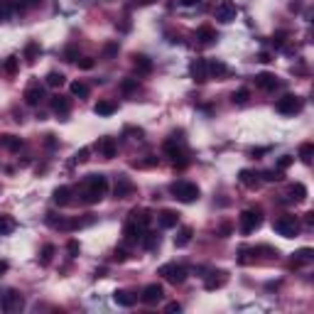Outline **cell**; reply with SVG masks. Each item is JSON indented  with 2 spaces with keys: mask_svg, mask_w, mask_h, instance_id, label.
Wrapping results in <instances>:
<instances>
[{
  "mask_svg": "<svg viewBox=\"0 0 314 314\" xmlns=\"http://www.w3.org/2000/svg\"><path fill=\"white\" fill-rule=\"evenodd\" d=\"M106 191H108V179H106V175H89V177L83 179L81 196L86 204L101 202V199L106 196Z\"/></svg>",
  "mask_w": 314,
  "mask_h": 314,
  "instance_id": "cell-1",
  "label": "cell"
},
{
  "mask_svg": "<svg viewBox=\"0 0 314 314\" xmlns=\"http://www.w3.org/2000/svg\"><path fill=\"white\" fill-rule=\"evenodd\" d=\"M169 191H172V196H175L177 202H182V204H191V202L199 199V187H196L194 182H187V179L175 182V184L169 187Z\"/></svg>",
  "mask_w": 314,
  "mask_h": 314,
  "instance_id": "cell-2",
  "label": "cell"
},
{
  "mask_svg": "<svg viewBox=\"0 0 314 314\" xmlns=\"http://www.w3.org/2000/svg\"><path fill=\"white\" fill-rule=\"evenodd\" d=\"M273 231L277 233V236H282V238H295V236L300 233V221H297V216H290V214H285V216L275 219Z\"/></svg>",
  "mask_w": 314,
  "mask_h": 314,
  "instance_id": "cell-3",
  "label": "cell"
},
{
  "mask_svg": "<svg viewBox=\"0 0 314 314\" xmlns=\"http://www.w3.org/2000/svg\"><path fill=\"white\" fill-rule=\"evenodd\" d=\"M164 155L177 164V167H184V164H187V150H184V145L179 142L177 137H169V140L164 142Z\"/></svg>",
  "mask_w": 314,
  "mask_h": 314,
  "instance_id": "cell-4",
  "label": "cell"
},
{
  "mask_svg": "<svg viewBox=\"0 0 314 314\" xmlns=\"http://www.w3.org/2000/svg\"><path fill=\"white\" fill-rule=\"evenodd\" d=\"M160 275H162L167 282H172V285H182V282L187 280L189 270H187L184 265H177V263H167V265L160 268Z\"/></svg>",
  "mask_w": 314,
  "mask_h": 314,
  "instance_id": "cell-5",
  "label": "cell"
},
{
  "mask_svg": "<svg viewBox=\"0 0 314 314\" xmlns=\"http://www.w3.org/2000/svg\"><path fill=\"white\" fill-rule=\"evenodd\" d=\"M214 17H216L219 22H223V25L233 22V20L238 17V8H236V3H233V0H219L216 8H214Z\"/></svg>",
  "mask_w": 314,
  "mask_h": 314,
  "instance_id": "cell-6",
  "label": "cell"
},
{
  "mask_svg": "<svg viewBox=\"0 0 314 314\" xmlns=\"http://www.w3.org/2000/svg\"><path fill=\"white\" fill-rule=\"evenodd\" d=\"M302 98L300 96H295V94H285L277 103H275V110L277 113H282V116H295V113H300L302 110Z\"/></svg>",
  "mask_w": 314,
  "mask_h": 314,
  "instance_id": "cell-7",
  "label": "cell"
},
{
  "mask_svg": "<svg viewBox=\"0 0 314 314\" xmlns=\"http://www.w3.org/2000/svg\"><path fill=\"white\" fill-rule=\"evenodd\" d=\"M260 223H263L260 209H248V211H243V214L238 216V226H241L243 233H253L255 229H260Z\"/></svg>",
  "mask_w": 314,
  "mask_h": 314,
  "instance_id": "cell-8",
  "label": "cell"
},
{
  "mask_svg": "<svg viewBox=\"0 0 314 314\" xmlns=\"http://www.w3.org/2000/svg\"><path fill=\"white\" fill-rule=\"evenodd\" d=\"M0 307L5 309L8 314H15V312H22L25 309V297L20 295V292H15V290H10L5 297H3V302H0Z\"/></svg>",
  "mask_w": 314,
  "mask_h": 314,
  "instance_id": "cell-9",
  "label": "cell"
},
{
  "mask_svg": "<svg viewBox=\"0 0 314 314\" xmlns=\"http://www.w3.org/2000/svg\"><path fill=\"white\" fill-rule=\"evenodd\" d=\"M148 231V229H142V226H137V223H133V221H128L123 226V238L128 246H135V243H140L142 241V233Z\"/></svg>",
  "mask_w": 314,
  "mask_h": 314,
  "instance_id": "cell-10",
  "label": "cell"
},
{
  "mask_svg": "<svg viewBox=\"0 0 314 314\" xmlns=\"http://www.w3.org/2000/svg\"><path fill=\"white\" fill-rule=\"evenodd\" d=\"M162 297H164V290H162V285H157V282L148 285L142 290V295H140V300L145 302V304H157V302H162Z\"/></svg>",
  "mask_w": 314,
  "mask_h": 314,
  "instance_id": "cell-11",
  "label": "cell"
},
{
  "mask_svg": "<svg viewBox=\"0 0 314 314\" xmlns=\"http://www.w3.org/2000/svg\"><path fill=\"white\" fill-rule=\"evenodd\" d=\"M189 74L194 81L204 83L206 79H209V69H206V59H191L189 64Z\"/></svg>",
  "mask_w": 314,
  "mask_h": 314,
  "instance_id": "cell-12",
  "label": "cell"
},
{
  "mask_svg": "<svg viewBox=\"0 0 314 314\" xmlns=\"http://www.w3.org/2000/svg\"><path fill=\"white\" fill-rule=\"evenodd\" d=\"M255 86L263 89V91H275L280 86V79L270 71H263V74H255Z\"/></svg>",
  "mask_w": 314,
  "mask_h": 314,
  "instance_id": "cell-13",
  "label": "cell"
},
{
  "mask_svg": "<svg viewBox=\"0 0 314 314\" xmlns=\"http://www.w3.org/2000/svg\"><path fill=\"white\" fill-rule=\"evenodd\" d=\"M42 98H44V89H42L37 81H32L27 89H25V103H27V106H40Z\"/></svg>",
  "mask_w": 314,
  "mask_h": 314,
  "instance_id": "cell-14",
  "label": "cell"
},
{
  "mask_svg": "<svg viewBox=\"0 0 314 314\" xmlns=\"http://www.w3.org/2000/svg\"><path fill=\"white\" fill-rule=\"evenodd\" d=\"M133 191H135L133 182L125 177V175H121V177H118V182H116V187H113V194H116V199H128V196H130Z\"/></svg>",
  "mask_w": 314,
  "mask_h": 314,
  "instance_id": "cell-15",
  "label": "cell"
},
{
  "mask_svg": "<svg viewBox=\"0 0 314 314\" xmlns=\"http://www.w3.org/2000/svg\"><path fill=\"white\" fill-rule=\"evenodd\" d=\"M96 150L101 152L106 160H113V157H116V152H118V145H116V140H113V137H101V140L96 142Z\"/></svg>",
  "mask_w": 314,
  "mask_h": 314,
  "instance_id": "cell-16",
  "label": "cell"
},
{
  "mask_svg": "<svg viewBox=\"0 0 314 314\" xmlns=\"http://www.w3.org/2000/svg\"><path fill=\"white\" fill-rule=\"evenodd\" d=\"M285 196H287V202H295V204H300V202H304L307 199V187L304 184H290L285 191Z\"/></svg>",
  "mask_w": 314,
  "mask_h": 314,
  "instance_id": "cell-17",
  "label": "cell"
},
{
  "mask_svg": "<svg viewBox=\"0 0 314 314\" xmlns=\"http://www.w3.org/2000/svg\"><path fill=\"white\" fill-rule=\"evenodd\" d=\"M52 110H54L56 116L64 118V116L71 113V101H69L67 96H54V98H52Z\"/></svg>",
  "mask_w": 314,
  "mask_h": 314,
  "instance_id": "cell-18",
  "label": "cell"
},
{
  "mask_svg": "<svg viewBox=\"0 0 314 314\" xmlns=\"http://www.w3.org/2000/svg\"><path fill=\"white\" fill-rule=\"evenodd\" d=\"M157 223H160V229H175V226L179 223V214H177V211L164 209L162 214L157 216Z\"/></svg>",
  "mask_w": 314,
  "mask_h": 314,
  "instance_id": "cell-19",
  "label": "cell"
},
{
  "mask_svg": "<svg viewBox=\"0 0 314 314\" xmlns=\"http://www.w3.org/2000/svg\"><path fill=\"white\" fill-rule=\"evenodd\" d=\"M71 194H74L71 187H56L54 194H52V199H54L56 206H67V204H71Z\"/></svg>",
  "mask_w": 314,
  "mask_h": 314,
  "instance_id": "cell-20",
  "label": "cell"
},
{
  "mask_svg": "<svg viewBox=\"0 0 314 314\" xmlns=\"http://www.w3.org/2000/svg\"><path fill=\"white\" fill-rule=\"evenodd\" d=\"M113 302H116L118 307H133V304H135V295L128 292V290H116V292H113Z\"/></svg>",
  "mask_w": 314,
  "mask_h": 314,
  "instance_id": "cell-21",
  "label": "cell"
},
{
  "mask_svg": "<svg viewBox=\"0 0 314 314\" xmlns=\"http://www.w3.org/2000/svg\"><path fill=\"white\" fill-rule=\"evenodd\" d=\"M206 69H209V76H216V79L229 74V67H226L221 59H209V62H206Z\"/></svg>",
  "mask_w": 314,
  "mask_h": 314,
  "instance_id": "cell-22",
  "label": "cell"
},
{
  "mask_svg": "<svg viewBox=\"0 0 314 314\" xmlns=\"http://www.w3.org/2000/svg\"><path fill=\"white\" fill-rule=\"evenodd\" d=\"M150 211H148V209H133V211H130V221H133V223H137V226H142V229H148V226H150Z\"/></svg>",
  "mask_w": 314,
  "mask_h": 314,
  "instance_id": "cell-23",
  "label": "cell"
},
{
  "mask_svg": "<svg viewBox=\"0 0 314 314\" xmlns=\"http://www.w3.org/2000/svg\"><path fill=\"white\" fill-rule=\"evenodd\" d=\"M196 42H202V44H211V42H216V30L209 27V25H202V27L196 30Z\"/></svg>",
  "mask_w": 314,
  "mask_h": 314,
  "instance_id": "cell-24",
  "label": "cell"
},
{
  "mask_svg": "<svg viewBox=\"0 0 314 314\" xmlns=\"http://www.w3.org/2000/svg\"><path fill=\"white\" fill-rule=\"evenodd\" d=\"M116 108H118V106H116L113 101H98V103L94 106V113L96 116H113Z\"/></svg>",
  "mask_w": 314,
  "mask_h": 314,
  "instance_id": "cell-25",
  "label": "cell"
},
{
  "mask_svg": "<svg viewBox=\"0 0 314 314\" xmlns=\"http://www.w3.org/2000/svg\"><path fill=\"white\" fill-rule=\"evenodd\" d=\"M191 236H194V231H191L189 226H184V229H179V233H177V236H175V246H177V248L189 246Z\"/></svg>",
  "mask_w": 314,
  "mask_h": 314,
  "instance_id": "cell-26",
  "label": "cell"
},
{
  "mask_svg": "<svg viewBox=\"0 0 314 314\" xmlns=\"http://www.w3.org/2000/svg\"><path fill=\"white\" fill-rule=\"evenodd\" d=\"M0 148H8V150L17 152L20 148H22V140L15 135H0Z\"/></svg>",
  "mask_w": 314,
  "mask_h": 314,
  "instance_id": "cell-27",
  "label": "cell"
},
{
  "mask_svg": "<svg viewBox=\"0 0 314 314\" xmlns=\"http://www.w3.org/2000/svg\"><path fill=\"white\" fill-rule=\"evenodd\" d=\"M133 64H135V69L140 71V74H150L152 71V62L145 54H135L133 56Z\"/></svg>",
  "mask_w": 314,
  "mask_h": 314,
  "instance_id": "cell-28",
  "label": "cell"
},
{
  "mask_svg": "<svg viewBox=\"0 0 314 314\" xmlns=\"http://www.w3.org/2000/svg\"><path fill=\"white\" fill-rule=\"evenodd\" d=\"M15 229H17V223H15L13 216L0 214V236H8V233H13Z\"/></svg>",
  "mask_w": 314,
  "mask_h": 314,
  "instance_id": "cell-29",
  "label": "cell"
},
{
  "mask_svg": "<svg viewBox=\"0 0 314 314\" xmlns=\"http://www.w3.org/2000/svg\"><path fill=\"white\" fill-rule=\"evenodd\" d=\"M37 56H40V44H37V42H30L27 47H25V62H27V64H35Z\"/></svg>",
  "mask_w": 314,
  "mask_h": 314,
  "instance_id": "cell-30",
  "label": "cell"
},
{
  "mask_svg": "<svg viewBox=\"0 0 314 314\" xmlns=\"http://www.w3.org/2000/svg\"><path fill=\"white\" fill-rule=\"evenodd\" d=\"M140 243L148 248V250H155V248L160 246V236H157V233L145 231V233H142V241H140Z\"/></svg>",
  "mask_w": 314,
  "mask_h": 314,
  "instance_id": "cell-31",
  "label": "cell"
},
{
  "mask_svg": "<svg viewBox=\"0 0 314 314\" xmlns=\"http://www.w3.org/2000/svg\"><path fill=\"white\" fill-rule=\"evenodd\" d=\"M312 157H314V145L312 142H302L300 148V160L304 164H312Z\"/></svg>",
  "mask_w": 314,
  "mask_h": 314,
  "instance_id": "cell-32",
  "label": "cell"
},
{
  "mask_svg": "<svg viewBox=\"0 0 314 314\" xmlns=\"http://www.w3.org/2000/svg\"><path fill=\"white\" fill-rule=\"evenodd\" d=\"M64 74L62 71H49L47 74V86H52V89H59V86H64Z\"/></svg>",
  "mask_w": 314,
  "mask_h": 314,
  "instance_id": "cell-33",
  "label": "cell"
},
{
  "mask_svg": "<svg viewBox=\"0 0 314 314\" xmlns=\"http://www.w3.org/2000/svg\"><path fill=\"white\" fill-rule=\"evenodd\" d=\"M258 177L260 175H253L250 169H241V175H238L241 184H246V187H255V184H258Z\"/></svg>",
  "mask_w": 314,
  "mask_h": 314,
  "instance_id": "cell-34",
  "label": "cell"
},
{
  "mask_svg": "<svg viewBox=\"0 0 314 314\" xmlns=\"http://www.w3.org/2000/svg\"><path fill=\"white\" fill-rule=\"evenodd\" d=\"M314 260V250L312 248H302L295 253V265H300V263H312Z\"/></svg>",
  "mask_w": 314,
  "mask_h": 314,
  "instance_id": "cell-35",
  "label": "cell"
},
{
  "mask_svg": "<svg viewBox=\"0 0 314 314\" xmlns=\"http://www.w3.org/2000/svg\"><path fill=\"white\" fill-rule=\"evenodd\" d=\"M214 277L206 280V290H216V287L226 285V273H211Z\"/></svg>",
  "mask_w": 314,
  "mask_h": 314,
  "instance_id": "cell-36",
  "label": "cell"
},
{
  "mask_svg": "<svg viewBox=\"0 0 314 314\" xmlns=\"http://www.w3.org/2000/svg\"><path fill=\"white\" fill-rule=\"evenodd\" d=\"M15 10V3L13 0H0V20H8Z\"/></svg>",
  "mask_w": 314,
  "mask_h": 314,
  "instance_id": "cell-37",
  "label": "cell"
},
{
  "mask_svg": "<svg viewBox=\"0 0 314 314\" xmlns=\"http://www.w3.org/2000/svg\"><path fill=\"white\" fill-rule=\"evenodd\" d=\"M71 96L86 98V96H89V86H86L83 81H74V83H71Z\"/></svg>",
  "mask_w": 314,
  "mask_h": 314,
  "instance_id": "cell-38",
  "label": "cell"
},
{
  "mask_svg": "<svg viewBox=\"0 0 314 314\" xmlns=\"http://www.w3.org/2000/svg\"><path fill=\"white\" fill-rule=\"evenodd\" d=\"M52 255H54V246H52V243H47V246L42 248L40 263H42V265H49V263H52Z\"/></svg>",
  "mask_w": 314,
  "mask_h": 314,
  "instance_id": "cell-39",
  "label": "cell"
},
{
  "mask_svg": "<svg viewBox=\"0 0 314 314\" xmlns=\"http://www.w3.org/2000/svg\"><path fill=\"white\" fill-rule=\"evenodd\" d=\"M248 98H250V91H248V89H238V91L233 94V103L243 106V103H248Z\"/></svg>",
  "mask_w": 314,
  "mask_h": 314,
  "instance_id": "cell-40",
  "label": "cell"
},
{
  "mask_svg": "<svg viewBox=\"0 0 314 314\" xmlns=\"http://www.w3.org/2000/svg\"><path fill=\"white\" fill-rule=\"evenodd\" d=\"M35 5H40V0H15V10H30Z\"/></svg>",
  "mask_w": 314,
  "mask_h": 314,
  "instance_id": "cell-41",
  "label": "cell"
},
{
  "mask_svg": "<svg viewBox=\"0 0 314 314\" xmlns=\"http://www.w3.org/2000/svg\"><path fill=\"white\" fill-rule=\"evenodd\" d=\"M260 177L265 179V182H280V179H282V172H280V169H270V172H263Z\"/></svg>",
  "mask_w": 314,
  "mask_h": 314,
  "instance_id": "cell-42",
  "label": "cell"
},
{
  "mask_svg": "<svg viewBox=\"0 0 314 314\" xmlns=\"http://www.w3.org/2000/svg\"><path fill=\"white\" fill-rule=\"evenodd\" d=\"M292 162H295V157H292V155H282V157L277 160V167H275V169H280V172H282V169H287Z\"/></svg>",
  "mask_w": 314,
  "mask_h": 314,
  "instance_id": "cell-43",
  "label": "cell"
},
{
  "mask_svg": "<svg viewBox=\"0 0 314 314\" xmlns=\"http://www.w3.org/2000/svg\"><path fill=\"white\" fill-rule=\"evenodd\" d=\"M89 160V148H83V150H79L76 155H74V160H71V164H81Z\"/></svg>",
  "mask_w": 314,
  "mask_h": 314,
  "instance_id": "cell-44",
  "label": "cell"
},
{
  "mask_svg": "<svg viewBox=\"0 0 314 314\" xmlns=\"http://www.w3.org/2000/svg\"><path fill=\"white\" fill-rule=\"evenodd\" d=\"M5 71H8V74H15V71H17V59H15V56H8V62H5Z\"/></svg>",
  "mask_w": 314,
  "mask_h": 314,
  "instance_id": "cell-45",
  "label": "cell"
},
{
  "mask_svg": "<svg viewBox=\"0 0 314 314\" xmlns=\"http://www.w3.org/2000/svg\"><path fill=\"white\" fill-rule=\"evenodd\" d=\"M116 52H118V44H116V42H113V44H106V49H103V56H106V59H110V56L116 54Z\"/></svg>",
  "mask_w": 314,
  "mask_h": 314,
  "instance_id": "cell-46",
  "label": "cell"
},
{
  "mask_svg": "<svg viewBox=\"0 0 314 314\" xmlns=\"http://www.w3.org/2000/svg\"><path fill=\"white\" fill-rule=\"evenodd\" d=\"M67 250H69V255H79V243H76V241H69Z\"/></svg>",
  "mask_w": 314,
  "mask_h": 314,
  "instance_id": "cell-47",
  "label": "cell"
},
{
  "mask_svg": "<svg viewBox=\"0 0 314 314\" xmlns=\"http://www.w3.org/2000/svg\"><path fill=\"white\" fill-rule=\"evenodd\" d=\"M121 89H123L125 94H128V91H133V89H137V79H130V81H123V86H121Z\"/></svg>",
  "mask_w": 314,
  "mask_h": 314,
  "instance_id": "cell-48",
  "label": "cell"
},
{
  "mask_svg": "<svg viewBox=\"0 0 314 314\" xmlns=\"http://www.w3.org/2000/svg\"><path fill=\"white\" fill-rule=\"evenodd\" d=\"M76 56H79V54H76V47H69V49H67V62H79Z\"/></svg>",
  "mask_w": 314,
  "mask_h": 314,
  "instance_id": "cell-49",
  "label": "cell"
},
{
  "mask_svg": "<svg viewBox=\"0 0 314 314\" xmlns=\"http://www.w3.org/2000/svg\"><path fill=\"white\" fill-rule=\"evenodd\" d=\"M79 67H81V69H94V59H91V56H86V59H81V62H79Z\"/></svg>",
  "mask_w": 314,
  "mask_h": 314,
  "instance_id": "cell-50",
  "label": "cell"
},
{
  "mask_svg": "<svg viewBox=\"0 0 314 314\" xmlns=\"http://www.w3.org/2000/svg\"><path fill=\"white\" fill-rule=\"evenodd\" d=\"M164 309H167V312H182V304H179V302H169Z\"/></svg>",
  "mask_w": 314,
  "mask_h": 314,
  "instance_id": "cell-51",
  "label": "cell"
},
{
  "mask_svg": "<svg viewBox=\"0 0 314 314\" xmlns=\"http://www.w3.org/2000/svg\"><path fill=\"white\" fill-rule=\"evenodd\" d=\"M152 3H157V0H135V5H152Z\"/></svg>",
  "mask_w": 314,
  "mask_h": 314,
  "instance_id": "cell-52",
  "label": "cell"
},
{
  "mask_svg": "<svg viewBox=\"0 0 314 314\" xmlns=\"http://www.w3.org/2000/svg\"><path fill=\"white\" fill-rule=\"evenodd\" d=\"M182 5H196V3H202V0H179Z\"/></svg>",
  "mask_w": 314,
  "mask_h": 314,
  "instance_id": "cell-53",
  "label": "cell"
},
{
  "mask_svg": "<svg viewBox=\"0 0 314 314\" xmlns=\"http://www.w3.org/2000/svg\"><path fill=\"white\" fill-rule=\"evenodd\" d=\"M5 270H8V263H5V260H0V273H5Z\"/></svg>",
  "mask_w": 314,
  "mask_h": 314,
  "instance_id": "cell-54",
  "label": "cell"
}]
</instances>
